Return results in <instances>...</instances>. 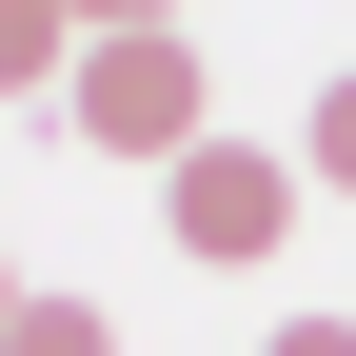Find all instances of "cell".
I'll use <instances>...</instances> for the list:
<instances>
[{"label": "cell", "instance_id": "52a82bcc", "mask_svg": "<svg viewBox=\"0 0 356 356\" xmlns=\"http://www.w3.org/2000/svg\"><path fill=\"white\" fill-rule=\"evenodd\" d=\"M257 356H356V317H277V337H257Z\"/></svg>", "mask_w": 356, "mask_h": 356}, {"label": "cell", "instance_id": "3957f363", "mask_svg": "<svg viewBox=\"0 0 356 356\" xmlns=\"http://www.w3.org/2000/svg\"><path fill=\"white\" fill-rule=\"evenodd\" d=\"M60 60H79L60 0H0V99H60Z\"/></svg>", "mask_w": 356, "mask_h": 356}, {"label": "cell", "instance_id": "5b68a950", "mask_svg": "<svg viewBox=\"0 0 356 356\" xmlns=\"http://www.w3.org/2000/svg\"><path fill=\"white\" fill-rule=\"evenodd\" d=\"M0 356H119V337H99V297H20V317H0Z\"/></svg>", "mask_w": 356, "mask_h": 356}, {"label": "cell", "instance_id": "6da1fadb", "mask_svg": "<svg viewBox=\"0 0 356 356\" xmlns=\"http://www.w3.org/2000/svg\"><path fill=\"white\" fill-rule=\"evenodd\" d=\"M60 119H79L99 159H159V178H178V159L218 139V119H198V40H178V20H159V40H79V60H60Z\"/></svg>", "mask_w": 356, "mask_h": 356}, {"label": "cell", "instance_id": "7a4b0ae2", "mask_svg": "<svg viewBox=\"0 0 356 356\" xmlns=\"http://www.w3.org/2000/svg\"><path fill=\"white\" fill-rule=\"evenodd\" d=\"M297 198H317V178H297L277 139H198V159L159 178V238L198 257V277H257V257L297 238Z\"/></svg>", "mask_w": 356, "mask_h": 356}, {"label": "cell", "instance_id": "ba28073f", "mask_svg": "<svg viewBox=\"0 0 356 356\" xmlns=\"http://www.w3.org/2000/svg\"><path fill=\"white\" fill-rule=\"evenodd\" d=\"M0 317H20V257H0Z\"/></svg>", "mask_w": 356, "mask_h": 356}, {"label": "cell", "instance_id": "8992f818", "mask_svg": "<svg viewBox=\"0 0 356 356\" xmlns=\"http://www.w3.org/2000/svg\"><path fill=\"white\" fill-rule=\"evenodd\" d=\"M60 20H79V40H159L178 0H60Z\"/></svg>", "mask_w": 356, "mask_h": 356}, {"label": "cell", "instance_id": "277c9868", "mask_svg": "<svg viewBox=\"0 0 356 356\" xmlns=\"http://www.w3.org/2000/svg\"><path fill=\"white\" fill-rule=\"evenodd\" d=\"M297 178H317V198H356V60L317 79V119H297Z\"/></svg>", "mask_w": 356, "mask_h": 356}]
</instances>
